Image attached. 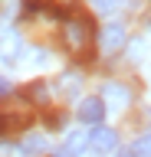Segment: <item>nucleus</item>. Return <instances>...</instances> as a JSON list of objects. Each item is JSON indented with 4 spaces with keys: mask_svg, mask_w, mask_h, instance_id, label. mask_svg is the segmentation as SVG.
<instances>
[{
    "mask_svg": "<svg viewBox=\"0 0 151 157\" xmlns=\"http://www.w3.org/2000/svg\"><path fill=\"white\" fill-rule=\"evenodd\" d=\"M62 43H66V49L76 52V56L89 52V46H92V23H89V17H69L66 20Z\"/></svg>",
    "mask_w": 151,
    "mask_h": 157,
    "instance_id": "obj_1",
    "label": "nucleus"
},
{
    "mask_svg": "<svg viewBox=\"0 0 151 157\" xmlns=\"http://www.w3.org/2000/svg\"><path fill=\"white\" fill-rule=\"evenodd\" d=\"M30 121H33L30 105H23V101L0 105V134H7V131H23Z\"/></svg>",
    "mask_w": 151,
    "mask_h": 157,
    "instance_id": "obj_2",
    "label": "nucleus"
},
{
    "mask_svg": "<svg viewBox=\"0 0 151 157\" xmlns=\"http://www.w3.org/2000/svg\"><path fill=\"white\" fill-rule=\"evenodd\" d=\"M89 147L95 151V154H109V151L118 147V134H115L112 128H95V131L89 134Z\"/></svg>",
    "mask_w": 151,
    "mask_h": 157,
    "instance_id": "obj_3",
    "label": "nucleus"
},
{
    "mask_svg": "<svg viewBox=\"0 0 151 157\" xmlns=\"http://www.w3.org/2000/svg\"><path fill=\"white\" fill-rule=\"evenodd\" d=\"M76 115H79V121H85V124H99L102 118H105V101H102V98H82Z\"/></svg>",
    "mask_w": 151,
    "mask_h": 157,
    "instance_id": "obj_4",
    "label": "nucleus"
},
{
    "mask_svg": "<svg viewBox=\"0 0 151 157\" xmlns=\"http://www.w3.org/2000/svg\"><path fill=\"white\" fill-rule=\"evenodd\" d=\"M125 26H121V23H109V26L102 29V49H105V52H118L121 46H125Z\"/></svg>",
    "mask_w": 151,
    "mask_h": 157,
    "instance_id": "obj_5",
    "label": "nucleus"
},
{
    "mask_svg": "<svg viewBox=\"0 0 151 157\" xmlns=\"http://www.w3.org/2000/svg\"><path fill=\"white\" fill-rule=\"evenodd\" d=\"M0 56L7 59V62L20 56V36L13 29H0Z\"/></svg>",
    "mask_w": 151,
    "mask_h": 157,
    "instance_id": "obj_6",
    "label": "nucleus"
},
{
    "mask_svg": "<svg viewBox=\"0 0 151 157\" xmlns=\"http://www.w3.org/2000/svg\"><path fill=\"white\" fill-rule=\"evenodd\" d=\"M85 147H89V134H69V141L59 147L56 157H79Z\"/></svg>",
    "mask_w": 151,
    "mask_h": 157,
    "instance_id": "obj_7",
    "label": "nucleus"
},
{
    "mask_svg": "<svg viewBox=\"0 0 151 157\" xmlns=\"http://www.w3.org/2000/svg\"><path fill=\"white\" fill-rule=\"evenodd\" d=\"M102 101H112L115 108H125V105L131 101V95H128V88H125V85L109 82V85H105V98H102Z\"/></svg>",
    "mask_w": 151,
    "mask_h": 157,
    "instance_id": "obj_8",
    "label": "nucleus"
},
{
    "mask_svg": "<svg viewBox=\"0 0 151 157\" xmlns=\"http://www.w3.org/2000/svg\"><path fill=\"white\" fill-rule=\"evenodd\" d=\"M46 147H50V141H46L43 134H26V137L20 141V151H23V154H30V157H33V154H43Z\"/></svg>",
    "mask_w": 151,
    "mask_h": 157,
    "instance_id": "obj_9",
    "label": "nucleus"
},
{
    "mask_svg": "<svg viewBox=\"0 0 151 157\" xmlns=\"http://www.w3.org/2000/svg\"><path fill=\"white\" fill-rule=\"evenodd\" d=\"M79 85H82V78L72 75V72L59 78V92H62V95H76V92H79Z\"/></svg>",
    "mask_w": 151,
    "mask_h": 157,
    "instance_id": "obj_10",
    "label": "nucleus"
},
{
    "mask_svg": "<svg viewBox=\"0 0 151 157\" xmlns=\"http://www.w3.org/2000/svg\"><path fill=\"white\" fill-rule=\"evenodd\" d=\"M131 154L135 157H151V134H141L135 144H131Z\"/></svg>",
    "mask_w": 151,
    "mask_h": 157,
    "instance_id": "obj_11",
    "label": "nucleus"
},
{
    "mask_svg": "<svg viewBox=\"0 0 151 157\" xmlns=\"http://www.w3.org/2000/svg\"><path fill=\"white\" fill-rule=\"evenodd\" d=\"M89 3H92L95 10H99V13H115L121 0H89Z\"/></svg>",
    "mask_w": 151,
    "mask_h": 157,
    "instance_id": "obj_12",
    "label": "nucleus"
},
{
    "mask_svg": "<svg viewBox=\"0 0 151 157\" xmlns=\"http://www.w3.org/2000/svg\"><path fill=\"white\" fill-rule=\"evenodd\" d=\"M30 95H33V98H40V101H46V88H43V85H33V88H30Z\"/></svg>",
    "mask_w": 151,
    "mask_h": 157,
    "instance_id": "obj_13",
    "label": "nucleus"
},
{
    "mask_svg": "<svg viewBox=\"0 0 151 157\" xmlns=\"http://www.w3.org/2000/svg\"><path fill=\"white\" fill-rule=\"evenodd\" d=\"M131 52H135L131 59H141V52H145V43H131Z\"/></svg>",
    "mask_w": 151,
    "mask_h": 157,
    "instance_id": "obj_14",
    "label": "nucleus"
},
{
    "mask_svg": "<svg viewBox=\"0 0 151 157\" xmlns=\"http://www.w3.org/2000/svg\"><path fill=\"white\" fill-rule=\"evenodd\" d=\"M0 95H10V82H7L3 75H0Z\"/></svg>",
    "mask_w": 151,
    "mask_h": 157,
    "instance_id": "obj_15",
    "label": "nucleus"
},
{
    "mask_svg": "<svg viewBox=\"0 0 151 157\" xmlns=\"http://www.w3.org/2000/svg\"><path fill=\"white\" fill-rule=\"evenodd\" d=\"M3 154H7V147H0V157H3Z\"/></svg>",
    "mask_w": 151,
    "mask_h": 157,
    "instance_id": "obj_16",
    "label": "nucleus"
}]
</instances>
